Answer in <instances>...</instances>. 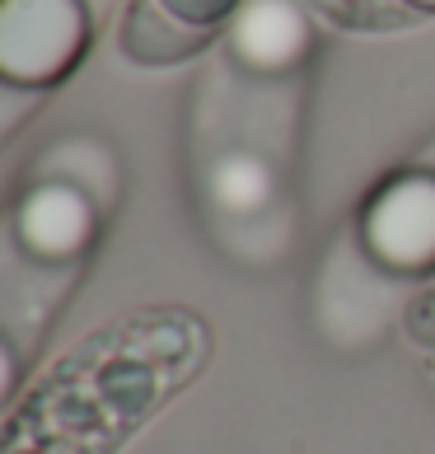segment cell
<instances>
[{
	"mask_svg": "<svg viewBox=\"0 0 435 454\" xmlns=\"http://www.w3.org/2000/svg\"><path fill=\"white\" fill-rule=\"evenodd\" d=\"M412 328H416V338H422V342H431V347H435V291L422 300V305H416Z\"/></svg>",
	"mask_w": 435,
	"mask_h": 454,
	"instance_id": "4",
	"label": "cell"
},
{
	"mask_svg": "<svg viewBox=\"0 0 435 454\" xmlns=\"http://www.w3.org/2000/svg\"><path fill=\"white\" fill-rule=\"evenodd\" d=\"M328 20H338L346 28H389V24H408L412 14L398 0H314Z\"/></svg>",
	"mask_w": 435,
	"mask_h": 454,
	"instance_id": "3",
	"label": "cell"
},
{
	"mask_svg": "<svg viewBox=\"0 0 435 454\" xmlns=\"http://www.w3.org/2000/svg\"><path fill=\"white\" fill-rule=\"evenodd\" d=\"M309 24L295 0H253L234 24V57H244L253 71H286L305 57Z\"/></svg>",
	"mask_w": 435,
	"mask_h": 454,
	"instance_id": "2",
	"label": "cell"
},
{
	"mask_svg": "<svg viewBox=\"0 0 435 454\" xmlns=\"http://www.w3.org/2000/svg\"><path fill=\"white\" fill-rule=\"evenodd\" d=\"M365 244L379 262L435 267V183L412 174L384 183L365 211Z\"/></svg>",
	"mask_w": 435,
	"mask_h": 454,
	"instance_id": "1",
	"label": "cell"
}]
</instances>
